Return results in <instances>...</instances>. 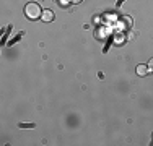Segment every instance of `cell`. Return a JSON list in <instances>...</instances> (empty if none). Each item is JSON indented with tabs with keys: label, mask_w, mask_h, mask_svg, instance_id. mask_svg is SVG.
Segmentation results:
<instances>
[{
	"label": "cell",
	"mask_w": 153,
	"mask_h": 146,
	"mask_svg": "<svg viewBox=\"0 0 153 146\" xmlns=\"http://www.w3.org/2000/svg\"><path fill=\"white\" fill-rule=\"evenodd\" d=\"M148 70H150V72H153V58H150V60H148Z\"/></svg>",
	"instance_id": "cell-5"
},
{
	"label": "cell",
	"mask_w": 153,
	"mask_h": 146,
	"mask_svg": "<svg viewBox=\"0 0 153 146\" xmlns=\"http://www.w3.org/2000/svg\"><path fill=\"white\" fill-rule=\"evenodd\" d=\"M72 2H74V3H80L82 0H72Z\"/></svg>",
	"instance_id": "cell-6"
},
{
	"label": "cell",
	"mask_w": 153,
	"mask_h": 146,
	"mask_svg": "<svg viewBox=\"0 0 153 146\" xmlns=\"http://www.w3.org/2000/svg\"><path fill=\"white\" fill-rule=\"evenodd\" d=\"M20 127H21V128H33L34 125H33V123H26V125H23V123H20Z\"/></svg>",
	"instance_id": "cell-4"
},
{
	"label": "cell",
	"mask_w": 153,
	"mask_h": 146,
	"mask_svg": "<svg viewBox=\"0 0 153 146\" xmlns=\"http://www.w3.org/2000/svg\"><path fill=\"white\" fill-rule=\"evenodd\" d=\"M25 15H26L30 20H38V18L42 16V10H41V7H39V3L31 2L25 7Z\"/></svg>",
	"instance_id": "cell-1"
},
{
	"label": "cell",
	"mask_w": 153,
	"mask_h": 146,
	"mask_svg": "<svg viewBox=\"0 0 153 146\" xmlns=\"http://www.w3.org/2000/svg\"><path fill=\"white\" fill-rule=\"evenodd\" d=\"M41 18L46 21V23H49V21L54 20V12H52V10H46V12H42V16Z\"/></svg>",
	"instance_id": "cell-2"
},
{
	"label": "cell",
	"mask_w": 153,
	"mask_h": 146,
	"mask_svg": "<svg viewBox=\"0 0 153 146\" xmlns=\"http://www.w3.org/2000/svg\"><path fill=\"white\" fill-rule=\"evenodd\" d=\"M148 73V65H138L137 67V75H140V76H143V75H147Z\"/></svg>",
	"instance_id": "cell-3"
}]
</instances>
